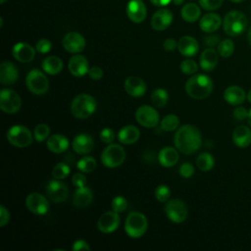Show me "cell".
Listing matches in <instances>:
<instances>
[{
	"mask_svg": "<svg viewBox=\"0 0 251 251\" xmlns=\"http://www.w3.org/2000/svg\"><path fill=\"white\" fill-rule=\"evenodd\" d=\"M247 122L248 124L251 126V109L249 110V114H248V118H247Z\"/></svg>",
	"mask_w": 251,
	"mask_h": 251,
	"instance_id": "91938a15",
	"label": "cell"
},
{
	"mask_svg": "<svg viewBox=\"0 0 251 251\" xmlns=\"http://www.w3.org/2000/svg\"><path fill=\"white\" fill-rule=\"evenodd\" d=\"M25 205L29 212L37 216H43L49 210L47 198L38 192L29 193L25 198Z\"/></svg>",
	"mask_w": 251,
	"mask_h": 251,
	"instance_id": "4fadbf2b",
	"label": "cell"
},
{
	"mask_svg": "<svg viewBox=\"0 0 251 251\" xmlns=\"http://www.w3.org/2000/svg\"><path fill=\"white\" fill-rule=\"evenodd\" d=\"M22 107L20 95L13 89L3 88L0 91V109L6 114H16Z\"/></svg>",
	"mask_w": 251,
	"mask_h": 251,
	"instance_id": "30bf717a",
	"label": "cell"
},
{
	"mask_svg": "<svg viewBox=\"0 0 251 251\" xmlns=\"http://www.w3.org/2000/svg\"><path fill=\"white\" fill-rule=\"evenodd\" d=\"M102 164L109 169H115L123 165L126 160V151L124 147L117 143H110L101 153Z\"/></svg>",
	"mask_w": 251,
	"mask_h": 251,
	"instance_id": "8992f818",
	"label": "cell"
},
{
	"mask_svg": "<svg viewBox=\"0 0 251 251\" xmlns=\"http://www.w3.org/2000/svg\"><path fill=\"white\" fill-rule=\"evenodd\" d=\"M158 161L162 167H174L178 162V150L172 146L163 147L158 154Z\"/></svg>",
	"mask_w": 251,
	"mask_h": 251,
	"instance_id": "4316f807",
	"label": "cell"
},
{
	"mask_svg": "<svg viewBox=\"0 0 251 251\" xmlns=\"http://www.w3.org/2000/svg\"><path fill=\"white\" fill-rule=\"evenodd\" d=\"M229 1L234 2V3H240V2H243V1H245V0H229Z\"/></svg>",
	"mask_w": 251,
	"mask_h": 251,
	"instance_id": "6125c7cd",
	"label": "cell"
},
{
	"mask_svg": "<svg viewBox=\"0 0 251 251\" xmlns=\"http://www.w3.org/2000/svg\"><path fill=\"white\" fill-rule=\"evenodd\" d=\"M224 3V0H199L201 8L206 11H214L219 9Z\"/></svg>",
	"mask_w": 251,
	"mask_h": 251,
	"instance_id": "ee69618b",
	"label": "cell"
},
{
	"mask_svg": "<svg viewBox=\"0 0 251 251\" xmlns=\"http://www.w3.org/2000/svg\"><path fill=\"white\" fill-rule=\"evenodd\" d=\"M50 134V128L46 124H38L33 130V137L37 142L45 141Z\"/></svg>",
	"mask_w": 251,
	"mask_h": 251,
	"instance_id": "ab89813d",
	"label": "cell"
},
{
	"mask_svg": "<svg viewBox=\"0 0 251 251\" xmlns=\"http://www.w3.org/2000/svg\"><path fill=\"white\" fill-rule=\"evenodd\" d=\"M214 164H215L214 157L208 152H203L199 154L198 157L196 158V166L202 172L211 171L214 167Z\"/></svg>",
	"mask_w": 251,
	"mask_h": 251,
	"instance_id": "e575fe53",
	"label": "cell"
},
{
	"mask_svg": "<svg viewBox=\"0 0 251 251\" xmlns=\"http://www.w3.org/2000/svg\"><path fill=\"white\" fill-rule=\"evenodd\" d=\"M217 51L219 53V55L223 58H228L232 55L233 51H234V44L233 41L231 39H224L221 40V42L218 45Z\"/></svg>",
	"mask_w": 251,
	"mask_h": 251,
	"instance_id": "74e56055",
	"label": "cell"
},
{
	"mask_svg": "<svg viewBox=\"0 0 251 251\" xmlns=\"http://www.w3.org/2000/svg\"><path fill=\"white\" fill-rule=\"evenodd\" d=\"M179 69L184 75H194L198 71V65L194 60L185 59L180 63Z\"/></svg>",
	"mask_w": 251,
	"mask_h": 251,
	"instance_id": "b9f144b4",
	"label": "cell"
},
{
	"mask_svg": "<svg viewBox=\"0 0 251 251\" xmlns=\"http://www.w3.org/2000/svg\"><path fill=\"white\" fill-rule=\"evenodd\" d=\"M72 182H73L74 186H75V187L85 186L86 182H87L86 176L84 174H82V172L81 173H75L72 176Z\"/></svg>",
	"mask_w": 251,
	"mask_h": 251,
	"instance_id": "c3c4849f",
	"label": "cell"
},
{
	"mask_svg": "<svg viewBox=\"0 0 251 251\" xmlns=\"http://www.w3.org/2000/svg\"><path fill=\"white\" fill-rule=\"evenodd\" d=\"M72 250L73 251H89L90 250V246L87 243V241H85L84 239H77L74 242L73 246H72Z\"/></svg>",
	"mask_w": 251,
	"mask_h": 251,
	"instance_id": "681fc988",
	"label": "cell"
},
{
	"mask_svg": "<svg viewBox=\"0 0 251 251\" xmlns=\"http://www.w3.org/2000/svg\"><path fill=\"white\" fill-rule=\"evenodd\" d=\"M249 111H247L244 107H237L233 111V117L238 121H243L248 118Z\"/></svg>",
	"mask_w": 251,
	"mask_h": 251,
	"instance_id": "f5cc1de1",
	"label": "cell"
},
{
	"mask_svg": "<svg viewBox=\"0 0 251 251\" xmlns=\"http://www.w3.org/2000/svg\"><path fill=\"white\" fill-rule=\"evenodd\" d=\"M96 160L92 156H84L80 158L76 163V168L79 172L89 174L92 173L96 168Z\"/></svg>",
	"mask_w": 251,
	"mask_h": 251,
	"instance_id": "d590c367",
	"label": "cell"
},
{
	"mask_svg": "<svg viewBox=\"0 0 251 251\" xmlns=\"http://www.w3.org/2000/svg\"><path fill=\"white\" fill-rule=\"evenodd\" d=\"M171 194H172V191L170 189V187L166 184H160L156 187L155 189V192H154V195H155V198L161 202V203H165L167 202L170 197H171Z\"/></svg>",
	"mask_w": 251,
	"mask_h": 251,
	"instance_id": "60d3db41",
	"label": "cell"
},
{
	"mask_svg": "<svg viewBox=\"0 0 251 251\" xmlns=\"http://www.w3.org/2000/svg\"><path fill=\"white\" fill-rule=\"evenodd\" d=\"M174 143L175 147L180 153L191 155L201 147V132L192 125H182L176 129L174 135Z\"/></svg>",
	"mask_w": 251,
	"mask_h": 251,
	"instance_id": "6da1fadb",
	"label": "cell"
},
{
	"mask_svg": "<svg viewBox=\"0 0 251 251\" xmlns=\"http://www.w3.org/2000/svg\"><path fill=\"white\" fill-rule=\"evenodd\" d=\"M35 51L28 43L18 42L13 46L12 55L20 63H28L34 59Z\"/></svg>",
	"mask_w": 251,
	"mask_h": 251,
	"instance_id": "ffe728a7",
	"label": "cell"
},
{
	"mask_svg": "<svg viewBox=\"0 0 251 251\" xmlns=\"http://www.w3.org/2000/svg\"><path fill=\"white\" fill-rule=\"evenodd\" d=\"M246 97H247V100H248V101L251 103V89L248 91V93H247Z\"/></svg>",
	"mask_w": 251,
	"mask_h": 251,
	"instance_id": "94428289",
	"label": "cell"
},
{
	"mask_svg": "<svg viewBox=\"0 0 251 251\" xmlns=\"http://www.w3.org/2000/svg\"><path fill=\"white\" fill-rule=\"evenodd\" d=\"M45 191L47 197L55 203H61L66 201L69 196L68 186L64 182L60 181V179L56 178L48 181Z\"/></svg>",
	"mask_w": 251,
	"mask_h": 251,
	"instance_id": "7c38bea8",
	"label": "cell"
},
{
	"mask_svg": "<svg viewBox=\"0 0 251 251\" xmlns=\"http://www.w3.org/2000/svg\"><path fill=\"white\" fill-rule=\"evenodd\" d=\"M93 199V192L88 186L76 187L73 195V204L76 208H84L90 205Z\"/></svg>",
	"mask_w": 251,
	"mask_h": 251,
	"instance_id": "f1b7e54d",
	"label": "cell"
},
{
	"mask_svg": "<svg viewBox=\"0 0 251 251\" xmlns=\"http://www.w3.org/2000/svg\"><path fill=\"white\" fill-rule=\"evenodd\" d=\"M120 222L121 219L119 213L115 211H107L99 217L97 227L102 233H112L119 227Z\"/></svg>",
	"mask_w": 251,
	"mask_h": 251,
	"instance_id": "9a60e30c",
	"label": "cell"
},
{
	"mask_svg": "<svg viewBox=\"0 0 251 251\" xmlns=\"http://www.w3.org/2000/svg\"><path fill=\"white\" fill-rule=\"evenodd\" d=\"M148 221L145 215L139 212H130L125 222V231L131 238L141 237L147 230Z\"/></svg>",
	"mask_w": 251,
	"mask_h": 251,
	"instance_id": "5b68a950",
	"label": "cell"
},
{
	"mask_svg": "<svg viewBox=\"0 0 251 251\" xmlns=\"http://www.w3.org/2000/svg\"><path fill=\"white\" fill-rule=\"evenodd\" d=\"M52 48V43L49 39L47 38H41L36 42L35 45V50L41 54H46L48 53Z\"/></svg>",
	"mask_w": 251,
	"mask_h": 251,
	"instance_id": "bcb514c9",
	"label": "cell"
},
{
	"mask_svg": "<svg viewBox=\"0 0 251 251\" xmlns=\"http://www.w3.org/2000/svg\"><path fill=\"white\" fill-rule=\"evenodd\" d=\"M124 87L126 92L132 97H141L147 91V85L145 81L135 75L127 76L124 82Z\"/></svg>",
	"mask_w": 251,
	"mask_h": 251,
	"instance_id": "e0dca14e",
	"label": "cell"
},
{
	"mask_svg": "<svg viewBox=\"0 0 251 251\" xmlns=\"http://www.w3.org/2000/svg\"><path fill=\"white\" fill-rule=\"evenodd\" d=\"M46 146L50 152L55 154H60L65 152L69 148L70 142L65 135L60 133H55L47 138Z\"/></svg>",
	"mask_w": 251,
	"mask_h": 251,
	"instance_id": "cb8c5ba5",
	"label": "cell"
},
{
	"mask_svg": "<svg viewBox=\"0 0 251 251\" xmlns=\"http://www.w3.org/2000/svg\"><path fill=\"white\" fill-rule=\"evenodd\" d=\"M185 92L193 99L207 98L213 90V80L204 74H197L189 77L184 85Z\"/></svg>",
	"mask_w": 251,
	"mask_h": 251,
	"instance_id": "7a4b0ae2",
	"label": "cell"
},
{
	"mask_svg": "<svg viewBox=\"0 0 251 251\" xmlns=\"http://www.w3.org/2000/svg\"><path fill=\"white\" fill-rule=\"evenodd\" d=\"M173 0H150V2L157 7H165L169 5Z\"/></svg>",
	"mask_w": 251,
	"mask_h": 251,
	"instance_id": "9f6ffc18",
	"label": "cell"
},
{
	"mask_svg": "<svg viewBox=\"0 0 251 251\" xmlns=\"http://www.w3.org/2000/svg\"><path fill=\"white\" fill-rule=\"evenodd\" d=\"M246 98V93L240 86L230 85L226 87L224 91V99L232 106L240 105L244 102Z\"/></svg>",
	"mask_w": 251,
	"mask_h": 251,
	"instance_id": "f546056e",
	"label": "cell"
},
{
	"mask_svg": "<svg viewBox=\"0 0 251 251\" xmlns=\"http://www.w3.org/2000/svg\"><path fill=\"white\" fill-rule=\"evenodd\" d=\"M146 6L142 0H130L126 5L127 18L135 23H142L146 18Z\"/></svg>",
	"mask_w": 251,
	"mask_h": 251,
	"instance_id": "ac0fdd59",
	"label": "cell"
},
{
	"mask_svg": "<svg viewBox=\"0 0 251 251\" xmlns=\"http://www.w3.org/2000/svg\"><path fill=\"white\" fill-rule=\"evenodd\" d=\"M19 78V72L17 67L9 61H4L0 65V82L3 85H10L15 83Z\"/></svg>",
	"mask_w": 251,
	"mask_h": 251,
	"instance_id": "7402d4cb",
	"label": "cell"
},
{
	"mask_svg": "<svg viewBox=\"0 0 251 251\" xmlns=\"http://www.w3.org/2000/svg\"><path fill=\"white\" fill-rule=\"evenodd\" d=\"M111 207L113 211L117 213H122L127 208V200L124 196L118 195L113 198L111 202Z\"/></svg>",
	"mask_w": 251,
	"mask_h": 251,
	"instance_id": "7bdbcfd3",
	"label": "cell"
},
{
	"mask_svg": "<svg viewBox=\"0 0 251 251\" xmlns=\"http://www.w3.org/2000/svg\"><path fill=\"white\" fill-rule=\"evenodd\" d=\"M232 141L239 148H245L251 144V129L246 126H239L232 132Z\"/></svg>",
	"mask_w": 251,
	"mask_h": 251,
	"instance_id": "4dcf8cb0",
	"label": "cell"
},
{
	"mask_svg": "<svg viewBox=\"0 0 251 251\" xmlns=\"http://www.w3.org/2000/svg\"><path fill=\"white\" fill-rule=\"evenodd\" d=\"M97 103L93 96L87 93L76 95L71 102V113L76 119H87L96 111Z\"/></svg>",
	"mask_w": 251,
	"mask_h": 251,
	"instance_id": "3957f363",
	"label": "cell"
},
{
	"mask_svg": "<svg viewBox=\"0 0 251 251\" xmlns=\"http://www.w3.org/2000/svg\"><path fill=\"white\" fill-rule=\"evenodd\" d=\"M135 119L137 123L144 127H155L159 124V114L157 110L149 105H142L135 111Z\"/></svg>",
	"mask_w": 251,
	"mask_h": 251,
	"instance_id": "8fae6325",
	"label": "cell"
},
{
	"mask_svg": "<svg viewBox=\"0 0 251 251\" xmlns=\"http://www.w3.org/2000/svg\"><path fill=\"white\" fill-rule=\"evenodd\" d=\"M41 67H42V70L46 74H48L50 75H58L62 72L64 64H63V61L60 57L52 55V56L46 57L42 61Z\"/></svg>",
	"mask_w": 251,
	"mask_h": 251,
	"instance_id": "1f68e13d",
	"label": "cell"
},
{
	"mask_svg": "<svg viewBox=\"0 0 251 251\" xmlns=\"http://www.w3.org/2000/svg\"><path fill=\"white\" fill-rule=\"evenodd\" d=\"M99 137H100V139H101L102 142L107 143V144H110V143H113V141L115 140L116 134H115V131H114L112 128H110V127H105V128H103V129L100 131Z\"/></svg>",
	"mask_w": 251,
	"mask_h": 251,
	"instance_id": "f6af8a7d",
	"label": "cell"
},
{
	"mask_svg": "<svg viewBox=\"0 0 251 251\" xmlns=\"http://www.w3.org/2000/svg\"><path fill=\"white\" fill-rule=\"evenodd\" d=\"M222 25V18L216 13H207L199 21V27L202 31L212 33L219 29Z\"/></svg>",
	"mask_w": 251,
	"mask_h": 251,
	"instance_id": "83f0119b",
	"label": "cell"
},
{
	"mask_svg": "<svg viewBox=\"0 0 251 251\" xmlns=\"http://www.w3.org/2000/svg\"><path fill=\"white\" fill-rule=\"evenodd\" d=\"M25 85L32 94L43 95L49 89V80L42 71L32 69L25 76Z\"/></svg>",
	"mask_w": 251,
	"mask_h": 251,
	"instance_id": "52a82bcc",
	"label": "cell"
},
{
	"mask_svg": "<svg viewBox=\"0 0 251 251\" xmlns=\"http://www.w3.org/2000/svg\"><path fill=\"white\" fill-rule=\"evenodd\" d=\"M70 172H71L70 167L66 163L60 162V163L56 164L53 167V169H52V176H53V178L62 180L64 178H66L70 175Z\"/></svg>",
	"mask_w": 251,
	"mask_h": 251,
	"instance_id": "f35d334b",
	"label": "cell"
},
{
	"mask_svg": "<svg viewBox=\"0 0 251 251\" xmlns=\"http://www.w3.org/2000/svg\"><path fill=\"white\" fill-rule=\"evenodd\" d=\"M64 49L72 54H78L84 50L86 41L85 38L76 31L68 32L62 40Z\"/></svg>",
	"mask_w": 251,
	"mask_h": 251,
	"instance_id": "5bb4252c",
	"label": "cell"
},
{
	"mask_svg": "<svg viewBox=\"0 0 251 251\" xmlns=\"http://www.w3.org/2000/svg\"><path fill=\"white\" fill-rule=\"evenodd\" d=\"M164 212L167 218L175 223H183L188 216V209L186 204L180 199H171L166 202Z\"/></svg>",
	"mask_w": 251,
	"mask_h": 251,
	"instance_id": "9c48e42d",
	"label": "cell"
},
{
	"mask_svg": "<svg viewBox=\"0 0 251 251\" xmlns=\"http://www.w3.org/2000/svg\"><path fill=\"white\" fill-rule=\"evenodd\" d=\"M247 38H248V42H249V44L251 45V26H250V27H249V29H248Z\"/></svg>",
	"mask_w": 251,
	"mask_h": 251,
	"instance_id": "680465c9",
	"label": "cell"
},
{
	"mask_svg": "<svg viewBox=\"0 0 251 251\" xmlns=\"http://www.w3.org/2000/svg\"><path fill=\"white\" fill-rule=\"evenodd\" d=\"M247 18L239 11L228 12L223 21V28L226 34L229 36H237L241 34L247 27Z\"/></svg>",
	"mask_w": 251,
	"mask_h": 251,
	"instance_id": "277c9868",
	"label": "cell"
},
{
	"mask_svg": "<svg viewBox=\"0 0 251 251\" xmlns=\"http://www.w3.org/2000/svg\"><path fill=\"white\" fill-rule=\"evenodd\" d=\"M181 18L186 23H195L201 15L200 7L195 3H187L182 6L180 12Z\"/></svg>",
	"mask_w": 251,
	"mask_h": 251,
	"instance_id": "d6a6232c",
	"label": "cell"
},
{
	"mask_svg": "<svg viewBox=\"0 0 251 251\" xmlns=\"http://www.w3.org/2000/svg\"><path fill=\"white\" fill-rule=\"evenodd\" d=\"M6 1H7V0H0V3H1V4H4Z\"/></svg>",
	"mask_w": 251,
	"mask_h": 251,
	"instance_id": "e7e4bbea",
	"label": "cell"
},
{
	"mask_svg": "<svg viewBox=\"0 0 251 251\" xmlns=\"http://www.w3.org/2000/svg\"><path fill=\"white\" fill-rule=\"evenodd\" d=\"M218 61H219V53L212 47L205 49L201 53L199 58L200 67L205 72L213 71L217 67Z\"/></svg>",
	"mask_w": 251,
	"mask_h": 251,
	"instance_id": "d4e9b609",
	"label": "cell"
},
{
	"mask_svg": "<svg viewBox=\"0 0 251 251\" xmlns=\"http://www.w3.org/2000/svg\"><path fill=\"white\" fill-rule=\"evenodd\" d=\"M8 142L18 148H25L31 144L32 134L31 131L23 125H15L7 130L6 134Z\"/></svg>",
	"mask_w": 251,
	"mask_h": 251,
	"instance_id": "ba28073f",
	"label": "cell"
},
{
	"mask_svg": "<svg viewBox=\"0 0 251 251\" xmlns=\"http://www.w3.org/2000/svg\"><path fill=\"white\" fill-rule=\"evenodd\" d=\"M177 50L184 57H193L198 53L199 44L194 37L184 35L177 41Z\"/></svg>",
	"mask_w": 251,
	"mask_h": 251,
	"instance_id": "603a6c76",
	"label": "cell"
},
{
	"mask_svg": "<svg viewBox=\"0 0 251 251\" xmlns=\"http://www.w3.org/2000/svg\"><path fill=\"white\" fill-rule=\"evenodd\" d=\"M163 48L166 51H174L175 49L177 48V42L174 39V38H167L164 42H163Z\"/></svg>",
	"mask_w": 251,
	"mask_h": 251,
	"instance_id": "11a10c76",
	"label": "cell"
},
{
	"mask_svg": "<svg viewBox=\"0 0 251 251\" xmlns=\"http://www.w3.org/2000/svg\"><path fill=\"white\" fill-rule=\"evenodd\" d=\"M88 75L93 80H99L103 76V70H102V68H100L98 66L91 67L88 71Z\"/></svg>",
	"mask_w": 251,
	"mask_h": 251,
	"instance_id": "f907efd6",
	"label": "cell"
},
{
	"mask_svg": "<svg viewBox=\"0 0 251 251\" xmlns=\"http://www.w3.org/2000/svg\"><path fill=\"white\" fill-rule=\"evenodd\" d=\"M68 69H69V72L74 76L81 77L86 74H88V71H89L88 60L86 59V57H84L83 55H80L79 53L75 54L69 59Z\"/></svg>",
	"mask_w": 251,
	"mask_h": 251,
	"instance_id": "2e32d148",
	"label": "cell"
},
{
	"mask_svg": "<svg viewBox=\"0 0 251 251\" xmlns=\"http://www.w3.org/2000/svg\"><path fill=\"white\" fill-rule=\"evenodd\" d=\"M2 25H3V19L0 18V26H2Z\"/></svg>",
	"mask_w": 251,
	"mask_h": 251,
	"instance_id": "be15d7a7",
	"label": "cell"
},
{
	"mask_svg": "<svg viewBox=\"0 0 251 251\" xmlns=\"http://www.w3.org/2000/svg\"><path fill=\"white\" fill-rule=\"evenodd\" d=\"M203 41H204V43H205L207 46L212 47V48H213L214 46H218L219 43L221 42L220 37H219L218 35H216V34H210V35L205 36L204 39H203Z\"/></svg>",
	"mask_w": 251,
	"mask_h": 251,
	"instance_id": "816d5d0a",
	"label": "cell"
},
{
	"mask_svg": "<svg viewBox=\"0 0 251 251\" xmlns=\"http://www.w3.org/2000/svg\"><path fill=\"white\" fill-rule=\"evenodd\" d=\"M178 172H179V175H180L182 177H184V178H189V177H191V176H193V174H194V167H193L192 164L185 162V163L181 164V166L179 167Z\"/></svg>",
	"mask_w": 251,
	"mask_h": 251,
	"instance_id": "7dc6e473",
	"label": "cell"
},
{
	"mask_svg": "<svg viewBox=\"0 0 251 251\" xmlns=\"http://www.w3.org/2000/svg\"><path fill=\"white\" fill-rule=\"evenodd\" d=\"M94 141L87 133H79L75 135L72 141L73 150L79 155H86L92 151Z\"/></svg>",
	"mask_w": 251,
	"mask_h": 251,
	"instance_id": "44dd1931",
	"label": "cell"
},
{
	"mask_svg": "<svg viewBox=\"0 0 251 251\" xmlns=\"http://www.w3.org/2000/svg\"><path fill=\"white\" fill-rule=\"evenodd\" d=\"M173 22V14L169 9H160L156 11L151 18V26L157 31L167 29Z\"/></svg>",
	"mask_w": 251,
	"mask_h": 251,
	"instance_id": "d6986e66",
	"label": "cell"
},
{
	"mask_svg": "<svg viewBox=\"0 0 251 251\" xmlns=\"http://www.w3.org/2000/svg\"><path fill=\"white\" fill-rule=\"evenodd\" d=\"M140 137L139 128L133 125H126L123 126L118 132V140L122 144L130 145L135 143Z\"/></svg>",
	"mask_w": 251,
	"mask_h": 251,
	"instance_id": "484cf974",
	"label": "cell"
},
{
	"mask_svg": "<svg viewBox=\"0 0 251 251\" xmlns=\"http://www.w3.org/2000/svg\"><path fill=\"white\" fill-rule=\"evenodd\" d=\"M179 126V119L175 114H169L165 116L161 121V128L165 131H173L177 129Z\"/></svg>",
	"mask_w": 251,
	"mask_h": 251,
	"instance_id": "8d00e7d4",
	"label": "cell"
},
{
	"mask_svg": "<svg viewBox=\"0 0 251 251\" xmlns=\"http://www.w3.org/2000/svg\"><path fill=\"white\" fill-rule=\"evenodd\" d=\"M150 100L155 108H163L167 105L169 100L168 91L164 88H157L151 93Z\"/></svg>",
	"mask_w": 251,
	"mask_h": 251,
	"instance_id": "836d02e7",
	"label": "cell"
},
{
	"mask_svg": "<svg viewBox=\"0 0 251 251\" xmlns=\"http://www.w3.org/2000/svg\"><path fill=\"white\" fill-rule=\"evenodd\" d=\"M173 3L176 5V6H180L184 3V0H173Z\"/></svg>",
	"mask_w": 251,
	"mask_h": 251,
	"instance_id": "6f0895ef",
	"label": "cell"
},
{
	"mask_svg": "<svg viewBox=\"0 0 251 251\" xmlns=\"http://www.w3.org/2000/svg\"><path fill=\"white\" fill-rule=\"evenodd\" d=\"M10 221V213L3 205L0 206V226H5Z\"/></svg>",
	"mask_w": 251,
	"mask_h": 251,
	"instance_id": "db71d44e",
	"label": "cell"
}]
</instances>
